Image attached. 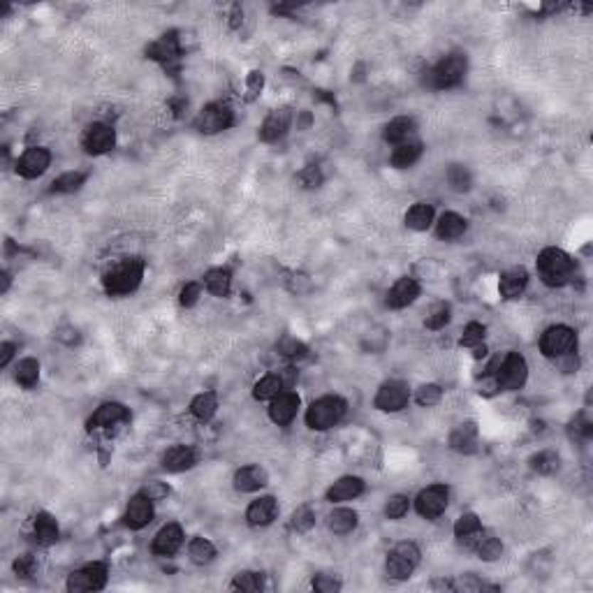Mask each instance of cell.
<instances>
[{"label":"cell","instance_id":"obj_51","mask_svg":"<svg viewBox=\"0 0 593 593\" xmlns=\"http://www.w3.org/2000/svg\"><path fill=\"white\" fill-rule=\"evenodd\" d=\"M141 493H144V496H149L151 501H160V498H165L167 493H169V487H165L163 482H156L154 480V482H149L146 487H144Z\"/></svg>","mask_w":593,"mask_h":593},{"label":"cell","instance_id":"obj_21","mask_svg":"<svg viewBox=\"0 0 593 593\" xmlns=\"http://www.w3.org/2000/svg\"><path fill=\"white\" fill-rule=\"evenodd\" d=\"M267 482H269V475L262 466H244V469H239L235 473V487L244 493L262 489Z\"/></svg>","mask_w":593,"mask_h":593},{"label":"cell","instance_id":"obj_19","mask_svg":"<svg viewBox=\"0 0 593 593\" xmlns=\"http://www.w3.org/2000/svg\"><path fill=\"white\" fill-rule=\"evenodd\" d=\"M290 128V109H274L267 116L262 128H260V139L262 141H278Z\"/></svg>","mask_w":593,"mask_h":593},{"label":"cell","instance_id":"obj_22","mask_svg":"<svg viewBox=\"0 0 593 593\" xmlns=\"http://www.w3.org/2000/svg\"><path fill=\"white\" fill-rule=\"evenodd\" d=\"M195 466V450L186 445H174L163 454V469L169 473H181Z\"/></svg>","mask_w":593,"mask_h":593},{"label":"cell","instance_id":"obj_10","mask_svg":"<svg viewBox=\"0 0 593 593\" xmlns=\"http://www.w3.org/2000/svg\"><path fill=\"white\" fill-rule=\"evenodd\" d=\"M408 399H410L408 385L401 380H390L378 390L373 403H375V408L383 412H399L408 406Z\"/></svg>","mask_w":593,"mask_h":593},{"label":"cell","instance_id":"obj_32","mask_svg":"<svg viewBox=\"0 0 593 593\" xmlns=\"http://www.w3.org/2000/svg\"><path fill=\"white\" fill-rule=\"evenodd\" d=\"M329 528L336 535H346L357 528V512L348 508H338L329 515Z\"/></svg>","mask_w":593,"mask_h":593},{"label":"cell","instance_id":"obj_43","mask_svg":"<svg viewBox=\"0 0 593 593\" xmlns=\"http://www.w3.org/2000/svg\"><path fill=\"white\" fill-rule=\"evenodd\" d=\"M531 469L543 475H550L559 471V456L554 452H538L535 456H531Z\"/></svg>","mask_w":593,"mask_h":593},{"label":"cell","instance_id":"obj_50","mask_svg":"<svg viewBox=\"0 0 593 593\" xmlns=\"http://www.w3.org/2000/svg\"><path fill=\"white\" fill-rule=\"evenodd\" d=\"M200 294H202L200 283H188V285H183L181 294H178V301H181V306H195L197 299H200Z\"/></svg>","mask_w":593,"mask_h":593},{"label":"cell","instance_id":"obj_42","mask_svg":"<svg viewBox=\"0 0 593 593\" xmlns=\"http://www.w3.org/2000/svg\"><path fill=\"white\" fill-rule=\"evenodd\" d=\"M447 322H450V304L438 301V304H434V306L429 309L424 325L429 329H440V327H445Z\"/></svg>","mask_w":593,"mask_h":593},{"label":"cell","instance_id":"obj_56","mask_svg":"<svg viewBox=\"0 0 593 593\" xmlns=\"http://www.w3.org/2000/svg\"><path fill=\"white\" fill-rule=\"evenodd\" d=\"M484 355H487V348H484L482 343L473 348V357H475V359H480V357H484Z\"/></svg>","mask_w":593,"mask_h":593},{"label":"cell","instance_id":"obj_6","mask_svg":"<svg viewBox=\"0 0 593 593\" xmlns=\"http://www.w3.org/2000/svg\"><path fill=\"white\" fill-rule=\"evenodd\" d=\"M575 346H577V334L565 325L550 327L540 338V350L545 357H565L572 353Z\"/></svg>","mask_w":593,"mask_h":593},{"label":"cell","instance_id":"obj_46","mask_svg":"<svg viewBox=\"0 0 593 593\" xmlns=\"http://www.w3.org/2000/svg\"><path fill=\"white\" fill-rule=\"evenodd\" d=\"M313 524H316V515H313L311 508H296L294 510L292 526L296 528V531L306 533V531H311V528H313Z\"/></svg>","mask_w":593,"mask_h":593},{"label":"cell","instance_id":"obj_11","mask_svg":"<svg viewBox=\"0 0 593 593\" xmlns=\"http://www.w3.org/2000/svg\"><path fill=\"white\" fill-rule=\"evenodd\" d=\"M447 498H450V491H447L445 484H431V487L420 491V496L415 501V508H417V512L422 517L436 519L445 512Z\"/></svg>","mask_w":593,"mask_h":593},{"label":"cell","instance_id":"obj_4","mask_svg":"<svg viewBox=\"0 0 593 593\" xmlns=\"http://www.w3.org/2000/svg\"><path fill=\"white\" fill-rule=\"evenodd\" d=\"M493 373H496L493 378H496L498 390L515 392L526 383V375H528L526 359L519 353H508L503 359H498V371Z\"/></svg>","mask_w":593,"mask_h":593},{"label":"cell","instance_id":"obj_13","mask_svg":"<svg viewBox=\"0 0 593 593\" xmlns=\"http://www.w3.org/2000/svg\"><path fill=\"white\" fill-rule=\"evenodd\" d=\"M82 144H84V151H86V154H91V156H102V154H107V151L114 149L116 134H114V130L109 128V125L95 123V125H91V128L86 130Z\"/></svg>","mask_w":593,"mask_h":593},{"label":"cell","instance_id":"obj_37","mask_svg":"<svg viewBox=\"0 0 593 593\" xmlns=\"http://www.w3.org/2000/svg\"><path fill=\"white\" fill-rule=\"evenodd\" d=\"M281 390H283V378H281V375H265V378L255 385L253 397L257 401H267V399L278 397Z\"/></svg>","mask_w":593,"mask_h":593},{"label":"cell","instance_id":"obj_53","mask_svg":"<svg viewBox=\"0 0 593 593\" xmlns=\"http://www.w3.org/2000/svg\"><path fill=\"white\" fill-rule=\"evenodd\" d=\"M14 572L21 575V577H28V575L33 572V559L28 554H23L14 561Z\"/></svg>","mask_w":593,"mask_h":593},{"label":"cell","instance_id":"obj_24","mask_svg":"<svg viewBox=\"0 0 593 593\" xmlns=\"http://www.w3.org/2000/svg\"><path fill=\"white\" fill-rule=\"evenodd\" d=\"M364 491V482L359 478H353V475H346V478L336 480L334 484L329 487L327 491V498L331 503H338V501H353L357 498L359 493Z\"/></svg>","mask_w":593,"mask_h":593},{"label":"cell","instance_id":"obj_36","mask_svg":"<svg viewBox=\"0 0 593 593\" xmlns=\"http://www.w3.org/2000/svg\"><path fill=\"white\" fill-rule=\"evenodd\" d=\"M475 552H478V556L482 561H496L501 559V554H503V545L498 538H493V535H478L475 538Z\"/></svg>","mask_w":593,"mask_h":593},{"label":"cell","instance_id":"obj_8","mask_svg":"<svg viewBox=\"0 0 593 593\" xmlns=\"http://www.w3.org/2000/svg\"><path fill=\"white\" fill-rule=\"evenodd\" d=\"M107 584V568L105 563H88L82 570L72 572L68 577V591L82 593V591H100Z\"/></svg>","mask_w":593,"mask_h":593},{"label":"cell","instance_id":"obj_47","mask_svg":"<svg viewBox=\"0 0 593 593\" xmlns=\"http://www.w3.org/2000/svg\"><path fill=\"white\" fill-rule=\"evenodd\" d=\"M408 496H401V493H397V496H392L388 501V506H385V515H388V519H401L403 515L408 512Z\"/></svg>","mask_w":593,"mask_h":593},{"label":"cell","instance_id":"obj_12","mask_svg":"<svg viewBox=\"0 0 593 593\" xmlns=\"http://www.w3.org/2000/svg\"><path fill=\"white\" fill-rule=\"evenodd\" d=\"M51 163V154L42 146H31L26 154L16 160V174L23 178H38L47 172Z\"/></svg>","mask_w":593,"mask_h":593},{"label":"cell","instance_id":"obj_45","mask_svg":"<svg viewBox=\"0 0 593 593\" xmlns=\"http://www.w3.org/2000/svg\"><path fill=\"white\" fill-rule=\"evenodd\" d=\"M440 397H443V390L438 388V385H422V388L417 390L415 394V401L420 403V406H436V403L440 401Z\"/></svg>","mask_w":593,"mask_h":593},{"label":"cell","instance_id":"obj_33","mask_svg":"<svg viewBox=\"0 0 593 593\" xmlns=\"http://www.w3.org/2000/svg\"><path fill=\"white\" fill-rule=\"evenodd\" d=\"M475 440H478V427H475V422H464V424H459L452 431L450 445L452 450H471Z\"/></svg>","mask_w":593,"mask_h":593},{"label":"cell","instance_id":"obj_7","mask_svg":"<svg viewBox=\"0 0 593 593\" xmlns=\"http://www.w3.org/2000/svg\"><path fill=\"white\" fill-rule=\"evenodd\" d=\"M466 58L461 53H452L438 63V65L431 70V86L434 88H452L456 84H461V79L466 75Z\"/></svg>","mask_w":593,"mask_h":593},{"label":"cell","instance_id":"obj_49","mask_svg":"<svg viewBox=\"0 0 593 593\" xmlns=\"http://www.w3.org/2000/svg\"><path fill=\"white\" fill-rule=\"evenodd\" d=\"M313 589L320 593H334L341 589V582L336 577H331V575H316L313 577Z\"/></svg>","mask_w":593,"mask_h":593},{"label":"cell","instance_id":"obj_15","mask_svg":"<svg viewBox=\"0 0 593 593\" xmlns=\"http://www.w3.org/2000/svg\"><path fill=\"white\" fill-rule=\"evenodd\" d=\"M296 410H299V397L294 392H281L278 397L272 399V406H269V417L276 424H290L294 420Z\"/></svg>","mask_w":593,"mask_h":593},{"label":"cell","instance_id":"obj_14","mask_svg":"<svg viewBox=\"0 0 593 593\" xmlns=\"http://www.w3.org/2000/svg\"><path fill=\"white\" fill-rule=\"evenodd\" d=\"M123 519H125V526L139 531V528L151 524V519H154V503H151L149 496H144V493H137L134 498H130Z\"/></svg>","mask_w":593,"mask_h":593},{"label":"cell","instance_id":"obj_35","mask_svg":"<svg viewBox=\"0 0 593 593\" xmlns=\"http://www.w3.org/2000/svg\"><path fill=\"white\" fill-rule=\"evenodd\" d=\"M204 283H206V290H209L211 294L228 296L230 294L232 278H230V272H225V269H211V272H206Z\"/></svg>","mask_w":593,"mask_h":593},{"label":"cell","instance_id":"obj_55","mask_svg":"<svg viewBox=\"0 0 593 593\" xmlns=\"http://www.w3.org/2000/svg\"><path fill=\"white\" fill-rule=\"evenodd\" d=\"M262 84H265L262 75H260V72H250V77H248V86L253 88V91H260V88H262Z\"/></svg>","mask_w":593,"mask_h":593},{"label":"cell","instance_id":"obj_34","mask_svg":"<svg viewBox=\"0 0 593 593\" xmlns=\"http://www.w3.org/2000/svg\"><path fill=\"white\" fill-rule=\"evenodd\" d=\"M215 410H218V399H215L213 392L197 394V397L193 399V403H191V412L202 422L211 420L215 415Z\"/></svg>","mask_w":593,"mask_h":593},{"label":"cell","instance_id":"obj_30","mask_svg":"<svg viewBox=\"0 0 593 593\" xmlns=\"http://www.w3.org/2000/svg\"><path fill=\"white\" fill-rule=\"evenodd\" d=\"M14 378L16 383L21 385L23 390H33L35 385H38L40 380V364H38V359H21L19 366H16V371H14Z\"/></svg>","mask_w":593,"mask_h":593},{"label":"cell","instance_id":"obj_5","mask_svg":"<svg viewBox=\"0 0 593 593\" xmlns=\"http://www.w3.org/2000/svg\"><path fill=\"white\" fill-rule=\"evenodd\" d=\"M420 565V550L415 543H399L388 554V565L385 570L392 579H408Z\"/></svg>","mask_w":593,"mask_h":593},{"label":"cell","instance_id":"obj_54","mask_svg":"<svg viewBox=\"0 0 593 593\" xmlns=\"http://www.w3.org/2000/svg\"><path fill=\"white\" fill-rule=\"evenodd\" d=\"M12 355H14V346L12 343H3V346H0V366L10 364Z\"/></svg>","mask_w":593,"mask_h":593},{"label":"cell","instance_id":"obj_44","mask_svg":"<svg viewBox=\"0 0 593 593\" xmlns=\"http://www.w3.org/2000/svg\"><path fill=\"white\" fill-rule=\"evenodd\" d=\"M232 589L237 591H260L262 589V577L257 572H239L235 582H232Z\"/></svg>","mask_w":593,"mask_h":593},{"label":"cell","instance_id":"obj_38","mask_svg":"<svg viewBox=\"0 0 593 593\" xmlns=\"http://www.w3.org/2000/svg\"><path fill=\"white\" fill-rule=\"evenodd\" d=\"M188 554H191V561H193V563L206 565V563L213 561L215 547H213L209 540H204V538H195V540L191 543V547H188Z\"/></svg>","mask_w":593,"mask_h":593},{"label":"cell","instance_id":"obj_17","mask_svg":"<svg viewBox=\"0 0 593 593\" xmlns=\"http://www.w3.org/2000/svg\"><path fill=\"white\" fill-rule=\"evenodd\" d=\"M183 545V531L178 524H167L158 531L154 538V554L158 556H172Z\"/></svg>","mask_w":593,"mask_h":593},{"label":"cell","instance_id":"obj_23","mask_svg":"<svg viewBox=\"0 0 593 593\" xmlns=\"http://www.w3.org/2000/svg\"><path fill=\"white\" fill-rule=\"evenodd\" d=\"M526 283H528L526 269L515 267V269H508V272L501 276L498 290H501L503 296H506V299H517V296L526 290Z\"/></svg>","mask_w":593,"mask_h":593},{"label":"cell","instance_id":"obj_41","mask_svg":"<svg viewBox=\"0 0 593 593\" xmlns=\"http://www.w3.org/2000/svg\"><path fill=\"white\" fill-rule=\"evenodd\" d=\"M447 183H450L456 193H466V191H471L473 178H471V172L464 165H452L450 169H447Z\"/></svg>","mask_w":593,"mask_h":593},{"label":"cell","instance_id":"obj_31","mask_svg":"<svg viewBox=\"0 0 593 593\" xmlns=\"http://www.w3.org/2000/svg\"><path fill=\"white\" fill-rule=\"evenodd\" d=\"M35 538H38L42 545H51L58 540V524L49 512H40V515L35 517Z\"/></svg>","mask_w":593,"mask_h":593},{"label":"cell","instance_id":"obj_27","mask_svg":"<svg viewBox=\"0 0 593 593\" xmlns=\"http://www.w3.org/2000/svg\"><path fill=\"white\" fill-rule=\"evenodd\" d=\"M480 533H482V524H480L478 515H473V512H469V515H461L459 519H456V524H454V535L459 538V543L473 545L475 538H478Z\"/></svg>","mask_w":593,"mask_h":593},{"label":"cell","instance_id":"obj_20","mask_svg":"<svg viewBox=\"0 0 593 593\" xmlns=\"http://www.w3.org/2000/svg\"><path fill=\"white\" fill-rule=\"evenodd\" d=\"M278 515V503L274 496H265V498H257L248 506L246 512V519L250 526H267L272 524Z\"/></svg>","mask_w":593,"mask_h":593},{"label":"cell","instance_id":"obj_16","mask_svg":"<svg viewBox=\"0 0 593 593\" xmlns=\"http://www.w3.org/2000/svg\"><path fill=\"white\" fill-rule=\"evenodd\" d=\"M420 296V283L415 278H399L392 285V290L388 292V306L390 309H406L408 304H412Z\"/></svg>","mask_w":593,"mask_h":593},{"label":"cell","instance_id":"obj_2","mask_svg":"<svg viewBox=\"0 0 593 593\" xmlns=\"http://www.w3.org/2000/svg\"><path fill=\"white\" fill-rule=\"evenodd\" d=\"M144 278V262L139 257H128L123 262L114 265L109 272L105 274L102 285L109 294H128L132 290H137Z\"/></svg>","mask_w":593,"mask_h":593},{"label":"cell","instance_id":"obj_18","mask_svg":"<svg viewBox=\"0 0 593 593\" xmlns=\"http://www.w3.org/2000/svg\"><path fill=\"white\" fill-rule=\"evenodd\" d=\"M130 417V412L121 403H102L97 408L91 420H88V429H97V427H116Z\"/></svg>","mask_w":593,"mask_h":593},{"label":"cell","instance_id":"obj_48","mask_svg":"<svg viewBox=\"0 0 593 593\" xmlns=\"http://www.w3.org/2000/svg\"><path fill=\"white\" fill-rule=\"evenodd\" d=\"M484 325H480V322H471L469 327L464 329V336H461V346L466 348H475V346H480L482 343V338H484Z\"/></svg>","mask_w":593,"mask_h":593},{"label":"cell","instance_id":"obj_1","mask_svg":"<svg viewBox=\"0 0 593 593\" xmlns=\"http://www.w3.org/2000/svg\"><path fill=\"white\" fill-rule=\"evenodd\" d=\"M538 274L550 287H561L572 281L575 260L561 248H545L538 255Z\"/></svg>","mask_w":593,"mask_h":593},{"label":"cell","instance_id":"obj_3","mask_svg":"<svg viewBox=\"0 0 593 593\" xmlns=\"http://www.w3.org/2000/svg\"><path fill=\"white\" fill-rule=\"evenodd\" d=\"M348 403L341 397H322L306 412V424L316 431H325L338 424L346 415Z\"/></svg>","mask_w":593,"mask_h":593},{"label":"cell","instance_id":"obj_28","mask_svg":"<svg viewBox=\"0 0 593 593\" xmlns=\"http://www.w3.org/2000/svg\"><path fill=\"white\" fill-rule=\"evenodd\" d=\"M436 232H438L440 239H456V237H461L464 232H466V218H461V215L454 213V211H447V213L440 215Z\"/></svg>","mask_w":593,"mask_h":593},{"label":"cell","instance_id":"obj_29","mask_svg":"<svg viewBox=\"0 0 593 593\" xmlns=\"http://www.w3.org/2000/svg\"><path fill=\"white\" fill-rule=\"evenodd\" d=\"M422 156V144L420 141H408V144H401V146L394 149L392 154V165L397 169H406L410 165H415Z\"/></svg>","mask_w":593,"mask_h":593},{"label":"cell","instance_id":"obj_52","mask_svg":"<svg viewBox=\"0 0 593 593\" xmlns=\"http://www.w3.org/2000/svg\"><path fill=\"white\" fill-rule=\"evenodd\" d=\"M299 181L304 183V188H318L322 176H320V169L318 167H306L304 172L299 174Z\"/></svg>","mask_w":593,"mask_h":593},{"label":"cell","instance_id":"obj_25","mask_svg":"<svg viewBox=\"0 0 593 593\" xmlns=\"http://www.w3.org/2000/svg\"><path fill=\"white\" fill-rule=\"evenodd\" d=\"M415 130H417L415 121L406 119V116H399V119H394V121L388 123L383 137L388 144H397V146H401V144H408V139L415 134Z\"/></svg>","mask_w":593,"mask_h":593},{"label":"cell","instance_id":"obj_40","mask_svg":"<svg viewBox=\"0 0 593 593\" xmlns=\"http://www.w3.org/2000/svg\"><path fill=\"white\" fill-rule=\"evenodd\" d=\"M149 53L154 58H158V60H172V58H176V53H178L176 38H174V35H165L163 40H158L154 47L149 49Z\"/></svg>","mask_w":593,"mask_h":593},{"label":"cell","instance_id":"obj_39","mask_svg":"<svg viewBox=\"0 0 593 593\" xmlns=\"http://www.w3.org/2000/svg\"><path fill=\"white\" fill-rule=\"evenodd\" d=\"M84 181H86L84 172H68V174L58 176L56 181L51 183V193H65V195L75 193L84 186Z\"/></svg>","mask_w":593,"mask_h":593},{"label":"cell","instance_id":"obj_9","mask_svg":"<svg viewBox=\"0 0 593 593\" xmlns=\"http://www.w3.org/2000/svg\"><path fill=\"white\" fill-rule=\"evenodd\" d=\"M232 123H235V114H232L230 107L223 102H215V105L204 107L200 112V116L195 119V128L200 132L213 134V132L228 130Z\"/></svg>","mask_w":593,"mask_h":593},{"label":"cell","instance_id":"obj_26","mask_svg":"<svg viewBox=\"0 0 593 593\" xmlns=\"http://www.w3.org/2000/svg\"><path fill=\"white\" fill-rule=\"evenodd\" d=\"M434 223V206L427 202H420L415 206H410V211L406 213V225L415 232H424Z\"/></svg>","mask_w":593,"mask_h":593}]
</instances>
